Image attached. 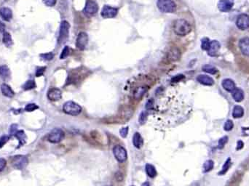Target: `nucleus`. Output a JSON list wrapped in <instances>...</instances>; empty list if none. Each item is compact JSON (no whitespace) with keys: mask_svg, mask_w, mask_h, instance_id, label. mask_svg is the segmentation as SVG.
Masks as SVG:
<instances>
[{"mask_svg":"<svg viewBox=\"0 0 249 186\" xmlns=\"http://www.w3.org/2000/svg\"><path fill=\"white\" fill-rule=\"evenodd\" d=\"M243 147V142L242 141H238L237 149H238V150H240V149H241Z\"/></svg>","mask_w":249,"mask_h":186,"instance_id":"nucleus-49","label":"nucleus"},{"mask_svg":"<svg viewBox=\"0 0 249 186\" xmlns=\"http://www.w3.org/2000/svg\"><path fill=\"white\" fill-rule=\"evenodd\" d=\"M64 136L65 133L62 130L59 128H55L49 133L48 140L52 143H58L64 138Z\"/></svg>","mask_w":249,"mask_h":186,"instance_id":"nucleus-6","label":"nucleus"},{"mask_svg":"<svg viewBox=\"0 0 249 186\" xmlns=\"http://www.w3.org/2000/svg\"><path fill=\"white\" fill-rule=\"evenodd\" d=\"M213 162L212 160H208L205 162L203 164V172H208L213 169Z\"/></svg>","mask_w":249,"mask_h":186,"instance_id":"nucleus-32","label":"nucleus"},{"mask_svg":"<svg viewBox=\"0 0 249 186\" xmlns=\"http://www.w3.org/2000/svg\"><path fill=\"white\" fill-rule=\"evenodd\" d=\"M98 10V6L96 1L93 0H88L85 3L83 13L86 16L91 17L94 16Z\"/></svg>","mask_w":249,"mask_h":186,"instance_id":"nucleus-7","label":"nucleus"},{"mask_svg":"<svg viewBox=\"0 0 249 186\" xmlns=\"http://www.w3.org/2000/svg\"><path fill=\"white\" fill-rule=\"evenodd\" d=\"M141 186H149V182H143V183L142 184Z\"/></svg>","mask_w":249,"mask_h":186,"instance_id":"nucleus-51","label":"nucleus"},{"mask_svg":"<svg viewBox=\"0 0 249 186\" xmlns=\"http://www.w3.org/2000/svg\"><path fill=\"white\" fill-rule=\"evenodd\" d=\"M45 70H46V67H45V66L39 67V68H37V69H36V76L39 77V76H42V75L44 74Z\"/></svg>","mask_w":249,"mask_h":186,"instance_id":"nucleus-40","label":"nucleus"},{"mask_svg":"<svg viewBox=\"0 0 249 186\" xmlns=\"http://www.w3.org/2000/svg\"><path fill=\"white\" fill-rule=\"evenodd\" d=\"M232 96L236 102H238V103L239 102H241L244 99L243 90H241L240 89L238 88H235V90L232 92Z\"/></svg>","mask_w":249,"mask_h":186,"instance_id":"nucleus-23","label":"nucleus"},{"mask_svg":"<svg viewBox=\"0 0 249 186\" xmlns=\"http://www.w3.org/2000/svg\"><path fill=\"white\" fill-rule=\"evenodd\" d=\"M1 93H2V95H4V96L7 97V98H13L15 95L14 91L12 90V88L9 86V85L5 83L1 84Z\"/></svg>","mask_w":249,"mask_h":186,"instance_id":"nucleus-20","label":"nucleus"},{"mask_svg":"<svg viewBox=\"0 0 249 186\" xmlns=\"http://www.w3.org/2000/svg\"><path fill=\"white\" fill-rule=\"evenodd\" d=\"M197 80L199 83L202 84L203 85H206V86H211L214 84V80L209 76L207 75H199L197 78Z\"/></svg>","mask_w":249,"mask_h":186,"instance_id":"nucleus-17","label":"nucleus"},{"mask_svg":"<svg viewBox=\"0 0 249 186\" xmlns=\"http://www.w3.org/2000/svg\"><path fill=\"white\" fill-rule=\"evenodd\" d=\"M40 57L42 58V59H43L44 60H46V61H50V60L53 59V58H54V54H53V53H43V54L40 55Z\"/></svg>","mask_w":249,"mask_h":186,"instance_id":"nucleus-36","label":"nucleus"},{"mask_svg":"<svg viewBox=\"0 0 249 186\" xmlns=\"http://www.w3.org/2000/svg\"><path fill=\"white\" fill-rule=\"evenodd\" d=\"M243 131L244 133L246 134L247 135H249V128H244Z\"/></svg>","mask_w":249,"mask_h":186,"instance_id":"nucleus-50","label":"nucleus"},{"mask_svg":"<svg viewBox=\"0 0 249 186\" xmlns=\"http://www.w3.org/2000/svg\"><path fill=\"white\" fill-rule=\"evenodd\" d=\"M113 153L117 161L120 163L125 162L128 157L126 150L121 145H115L113 148Z\"/></svg>","mask_w":249,"mask_h":186,"instance_id":"nucleus-8","label":"nucleus"},{"mask_svg":"<svg viewBox=\"0 0 249 186\" xmlns=\"http://www.w3.org/2000/svg\"><path fill=\"white\" fill-rule=\"evenodd\" d=\"M63 110L66 114L77 116L82 112V107L74 101H68L63 104Z\"/></svg>","mask_w":249,"mask_h":186,"instance_id":"nucleus-3","label":"nucleus"},{"mask_svg":"<svg viewBox=\"0 0 249 186\" xmlns=\"http://www.w3.org/2000/svg\"><path fill=\"white\" fill-rule=\"evenodd\" d=\"M244 114V110L240 105H236L234 108L233 111H232V116L235 119L241 118Z\"/></svg>","mask_w":249,"mask_h":186,"instance_id":"nucleus-28","label":"nucleus"},{"mask_svg":"<svg viewBox=\"0 0 249 186\" xmlns=\"http://www.w3.org/2000/svg\"><path fill=\"white\" fill-rule=\"evenodd\" d=\"M0 16L4 21H10L13 18V12L9 7H1L0 9Z\"/></svg>","mask_w":249,"mask_h":186,"instance_id":"nucleus-19","label":"nucleus"},{"mask_svg":"<svg viewBox=\"0 0 249 186\" xmlns=\"http://www.w3.org/2000/svg\"><path fill=\"white\" fill-rule=\"evenodd\" d=\"M146 119H147V117H146V113H145V112H142L141 114H140V116H139L140 124H143L146 122Z\"/></svg>","mask_w":249,"mask_h":186,"instance_id":"nucleus-44","label":"nucleus"},{"mask_svg":"<svg viewBox=\"0 0 249 186\" xmlns=\"http://www.w3.org/2000/svg\"><path fill=\"white\" fill-rule=\"evenodd\" d=\"M68 55H69V48H68V46L64 47V48L62 50V53H61V55H60V59H65V58H67Z\"/></svg>","mask_w":249,"mask_h":186,"instance_id":"nucleus-37","label":"nucleus"},{"mask_svg":"<svg viewBox=\"0 0 249 186\" xmlns=\"http://www.w3.org/2000/svg\"><path fill=\"white\" fill-rule=\"evenodd\" d=\"M133 145L137 148H141L143 145V141L141 135L138 132H136L133 137Z\"/></svg>","mask_w":249,"mask_h":186,"instance_id":"nucleus-24","label":"nucleus"},{"mask_svg":"<svg viewBox=\"0 0 249 186\" xmlns=\"http://www.w3.org/2000/svg\"><path fill=\"white\" fill-rule=\"evenodd\" d=\"M146 172L147 175L151 178H154L157 175V171L155 167L150 164H147L146 165Z\"/></svg>","mask_w":249,"mask_h":186,"instance_id":"nucleus-29","label":"nucleus"},{"mask_svg":"<svg viewBox=\"0 0 249 186\" xmlns=\"http://www.w3.org/2000/svg\"><path fill=\"white\" fill-rule=\"evenodd\" d=\"M203 71L206 72V73H210V74H215L217 72V69L214 66H210V65H205L203 67Z\"/></svg>","mask_w":249,"mask_h":186,"instance_id":"nucleus-31","label":"nucleus"},{"mask_svg":"<svg viewBox=\"0 0 249 186\" xmlns=\"http://www.w3.org/2000/svg\"><path fill=\"white\" fill-rule=\"evenodd\" d=\"M232 5L233 4L230 0H220L218 3V8L221 12L226 13L232 9Z\"/></svg>","mask_w":249,"mask_h":186,"instance_id":"nucleus-14","label":"nucleus"},{"mask_svg":"<svg viewBox=\"0 0 249 186\" xmlns=\"http://www.w3.org/2000/svg\"><path fill=\"white\" fill-rule=\"evenodd\" d=\"M130 186H135V185H130Z\"/></svg>","mask_w":249,"mask_h":186,"instance_id":"nucleus-53","label":"nucleus"},{"mask_svg":"<svg viewBox=\"0 0 249 186\" xmlns=\"http://www.w3.org/2000/svg\"><path fill=\"white\" fill-rule=\"evenodd\" d=\"M104 186H112V185H104Z\"/></svg>","mask_w":249,"mask_h":186,"instance_id":"nucleus-52","label":"nucleus"},{"mask_svg":"<svg viewBox=\"0 0 249 186\" xmlns=\"http://www.w3.org/2000/svg\"><path fill=\"white\" fill-rule=\"evenodd\" d=\"M28 164V158L26 156L16 155L11 159V164L13 168L18 170H22L27 167Z\"/></svg>","mask_w":249,"mask_h":186,"instance_id":"nucleus-4","label":"nucleus"},{"mask_svg":"<svg viewBox=\"0 0 249 186\" xmlns=\"http://www.w3.org/2000/svg\"><path fill=\"white\" fill-rule=\"evenodd\" d=\"M88 44V35L86 32L82 31L78 34L76 40V47L80 50L85 49Z\"/></svg>","mask_w":249,"mask_h":186,"instance_id":"nucleus-9","label":"nucleus"},{"mask_svg":"<svg viewBox=\"0 0 249 186\" xmlns=\"http://www.w3.org/2000/svg\"><path fill=\"white\" fill-rule=\"evenodd\" d=\"M233 128V122L231 120H227L224 124V129L225 131H230Z\"/></svg>","mask_w":249,"mask_h":186,"instance_id":"nucleus-39","label":"nucleus"},{"mask_svg":"<svg viewBox=\"0 0 249 186\" xmlns=\"http://www.w3.org/2000/svg\"><path fill=\"white\" fill-rule=\"evenodd\" d=\"M2 41H3V43H4V44L5 45L6 47H11L13 44V39H12V36H11L10 33L9 32H6V31L3 33Z\"/></svg>","mask_w":249,"mask_h":186,"instance_id":"nucleus-27","label":"nucleus"},{"mask_svg":"<svg viewBox=\"0 0 249 186\" xmlns=\"http://www.w3.org/2000/svg\"><path fill=\"white\" fill-rule=\"evenodd\" d=\"M10 140V136H7V135H3L0 137V148H2L4 145L9 141Z\"/></svg>","mask_w":249,"mask_h":186,"instance_id":"nucleus-38","label":"nucleus"},{"mask_svg":"<svg viewBox=\"0 0 249 186\" xmlns=\"http://www.w3.org/2000/svg\"><path fill=\"white\" fill-rule=\"evenodd\" d=\"M239 48L240 51L245 56L249 57V38L241 39L239 41Z\"/></svg>","mask_w":249,"mask_h":186,"instance_id":"nucleus-13","label":"nucleus"},{"mask_svg":"<svg viewBox=\"0 0 249 186\" xmlns=\"http://www.w3.org/2000/svg\"><path fill=\"white\" fill-rule=\"evenodd\" d=\"M7 165V162L4 159L0 158V172L2 171L4 169V167Z\"/></svg>","mask_w":249,"mask_h":186,"instance_id":"nucleus-47","label":"nucleus"},{"mask_svg":"<svg viewBox=\"0 0 249 186\" xmlns=\"http://www.w3.org/2000/svg\"><path fill=\"white\" fill-rule=\"evenodd\" d=\"M44 4L48 7H53L56 5L57 0H42Z\"/></svg>","mask_w":249,"mask_h":186,"instance_id":"nucleus-43","label":"nucleus"},{"mask_svg":"<svg viewBox=\"0 0 249 186\" xmlns=\"http://www.w3.org/2000/svg\"><path fill=\"white\" fill-rule=\"evenodd\" d=\"M38 108H39V106L35 103H29V104L26 105L24 110L27 112H32L35 110L38 109Z\"/></svg>","mask_w":249,"mask_h":186,"instance_id":"nucleus-35","label":"nucleus"},{"mask_svg":"<svg viewBox=\"0 0 249 186\" xmlns=\"http://www.w3.org/2000/svg\"><path fill=\"white\" fill-rule=\"evenodd\" d=\"M220 47H221V45H220V43L218 41L213 40V41H210L209 49L208 50V54L210 56H215L219 50Z\"/></svg>","mask_w":249,"mask_h":186,"instance_id":"nucleus-16","label":"nucleus"},{"mask_svg":"<svg viewBox=\"0 0 249 186\" xmlns=\"http://www.w3.org/2000/svg\"><path fill=\"white\" fill-rule=\"evenodd\" d=\"M118 10L109 5H104L102 8L101 16L103 18H113L117 15Z\"/></svg>","mask_w":249,"mask_h":186,"instance_id":"nucleus-10","label":"nucleus"},{"mask_svg":"<svg viewBox=\"0 0 249 186\" xmlns=\"http://www.w3.org/2000/svg\"><path fill=\"white\" fill-rule=\"evenodd\" d=\"M237 27L240 30H245L249 28V16L247 14H241L238 17L236 21Z\"/></svg>","mask_w":249,"mask_h":186,"instance_id":"nucleus-11","label":"nucleus"},{"mask_svg":"<svg viewBox=\"0 0 249 186\" xmlns=\"http://www.w3.org/2000/svg\"><path fill=\"white\" fill-rule=\"evenodd\" d=\"M184 78V76L182 74H178V75H175L174 77H173L171 79V82H173V83H175V82H180L181 80L183 79Z\"/></svg>","mask_w":249,"mask_h":186,"instance_id":"nucleus-46","label":"nucleus"},{"mask_svg":"<svg viewBox=\"0 0 249 186\" xmlns=\"http://www.w3.org/2000/svg\"><path fill=\"white\" fill-rule=\"evenodd\" d=\"M62 97L61 90L58 88H52L48 92V98L51 101H58Z\"/></svg>","mask_w":249,"mask_h":186,"instance_id":"nucleus-12","label":"nucleus"},{"mask_svg":"<svg viewBox=\"0 0 249 186\" xmlns=\"http://www.w3.org/2000/svg\"><path fill=\"white\" fill-rule=\"evenodd\" d=\"M0 77L4 80H7L10 77V71L5 65L0 66Z\"/></svg>","mask_w":249,"mask_h":186,"instance_id":"nucleus-25","label":"nucleus"},{"mask_svg":"<svg viewBox=\"0 0 249 186\" xmlns=\"http://www.w3.org/2000/svg\"><path fill=\"white\" fill-rule=\"evenodd\" d=\"M69 28L70 25L68 21H61V25H60L59 36H58V39L59 44H63L68 39V35H69Z\"/></svg>","mask_w":249,"mask_h":186,"instance_id":"nucleus-5","label":"nucleus"},{"mask_svg":"<svg viewBox=\"0 0 249 186\" xmlns=\"http://www.w3.org/2000/svg\"><path fill=\"white\" fill-rule=\"evenodd\" d=\"M227 140H228V137H223L222 138H221L219 140V148H222L225 145V144L227 142Z\"/></svg>","mask_w":249,"mask_h":186,"instance_id":"nucleus-41","label":"nucleus"},{"mask_svg":"<svg viewBox=\"0 0 249 186\" xmlns=\"http://www.w3.org/2000/svg\"><path fill=\"white\" fill-rule=\"evenodd\" d=\"M157 6L159 10L163 13H172L176 9L175 3L173 0H158Z\"/></svg>","mask_w":249,"mask_h":186,"instance_id":"nucleus-2","label":"nucleus"},{"mask_svg":"<svg viewBox=\"0 0 249 186\" xmlns=\"http://www.w3.org/2000/svg\"><path fill=\"white\" fill-rule=\"evenodd\" d=\"M222 87L227 91L232 92L235 89V84L232 79H226L222 82Z\"/></svg>","mask_w":249,"mask_h":186,"instance_id":"nucleus-21","label":"nucleus"},{"mask_svg":"<svg viewBox=\"0 0 249 186\" xmlns=\"http://www.w3.org/2000/svg\"><path fill=\"white\" fill-rule=\"evenodd\" d=\"M230 165H231V161H230V159H228L227 160V162H225V164H224L223 167H222V170L221 172L219 173V175H223L224 174H225L226 172L228 171L229 168H230Z\"/></svg>","mask_w":249,"mask_h":186,"instance_id":"nucleus-33","label":"nucleus"},{"mask_svg":"<svg viewBox=\"0 0 249 186\" xmlns=\"http://www.w3.org/2000/svg\"><path fill=\"white\" fill-rule=\"evenodd\" d=\"M242 180V175L240 173H235L232 179L230 180V183L227 186H238Z\"/></svg>","mask_w":249,"mask_h":186,"instance_id":"nucleus-26","label":"nucleus"},{"mask_svg":"<svg viewBox=\"0 0 249 186\" xmlns=\"http://www.w3.org/2000/svg\"><path fill=\"white\" fill-rule=\"evenodd\" d=\"M181 58V51L176 47H173L168 53V58L170 61L175 62Z\"/></svg>","mask_w":249,"mask_h":186,"instance_id":"nucleus-15","label":"nucleus"},{"mask_svg":"<svg viewBox=\"0 0 249 186\" xmlns=\"http://www.w3.org/2000/svg\"><path fill=\"white\" fill-rule=\"evenodd\" d=\"M210 41L209 39L203 38L201 41V48L203 50H208L209 49Z\"/></svg>","mask_w":249,"mask_h":186,"instance_id":"nucleus-34","label":"nucleus"},{"mask_svg":"<svg viewBox=\"0 0 249 186\" xmlns=\"http://www.w3.org/2000/svg\"><path fill=\"white\" fill-rule=\"evenodd\" d=\"M15 137L18 140V148H21V147L23 146V145L26 144V135L25 132L23 130H18L17 132L15 133Z\"/></svg>","mask_w":249,"mask_h":186,"instance_id":"nucleus-18","label":"nucleus"},{"mask_svg":"<svg viewBox=\"0 0 249 186\" xmlns=\"http://www.w3.org/2000/svg\"><path fill=\"white\" fill-rule=\"evenodd\" d=\"M147 91V87L144 86H140L138 87L136 90H135L134 93H133V97L136 100H140L142 97L144 95L146 92Z\"/></svg>","mask_w":249,"mask_h":186,"instance_id":"nucleus-22","label":"nucleus"},{"mask_svg":"<svg viewBox=\"0 0 249 186\" xmlns=\"http://www.w3.org/2000/svg\"><path fill=\"white\" fill-rule=\"evenodd\" d=\"M36 87V84L34 80H28L23 85V89L24 90H30Z\"/></svg>","mask_w":249,"mask_h":186,"instance_id":"nucleus-30","label":"nucleus"},{"mask_svg":"<svg viewBox=\"0 0 249 186\" xmlns=\"http://www.w3.org/2000/svg\"><path fill=\"white\" fill-rule=\"evenodd\" d=\"M18 125L16 124H12L10 127V135H15V133L18 131Z\"/></svg>","mask_w":249,"mask_h":186,"instance_id":"nucleus-45","label":"nucleus"},{"mask_svg":"<svg viewBox=\"0 0 249 186\" xmlns=\"http://www.w3.org/2000/svg\"><path fill=\"white\" fill-rule=\"evenodd\" d=\"M120 135H121V137H123V138L126 137L128 134V127H123V128L120 130Z\"/></svg>","mask_w":249,"mask_h":186,"instance_id":"nucleus-42","label":"nucleus"},{"mask_svg":"<svg viewBox=\"0 0 249 186\" xmlns=\"http://www.w3.org/2000/svg\"><path fill=\"white\" fill-rule=\"evenodd\" d=\"M173 30L176 35L184 36L189 34L192 31V26L188 21L184 19H177L173 22Z\"/></svg>","mask_w":249,"mask_h":186,"instance_id":"nucleus-1","label":"nucleus"},{"mask_svg":"<svg viewBox=\"0 0 249 186\" xmlns=\"http://www.w3.org/2000/svg\"><path fill=\"white\" fill-rule=\"evenodd\" d=\"M5 28L6 26L4 23H2L1 21H0V33H4L5 32Z\"/></svg>","mask_w":249,"mask_h":186,"instance_id":"nucleus-48","label":"nucleus"}]
</instances>
